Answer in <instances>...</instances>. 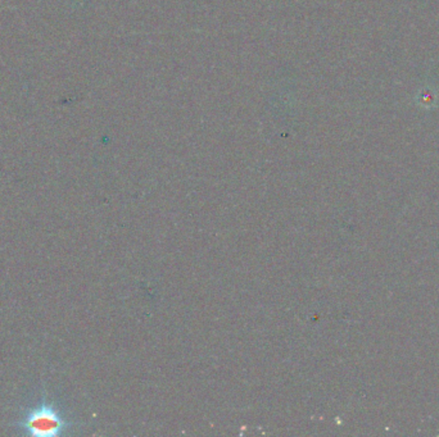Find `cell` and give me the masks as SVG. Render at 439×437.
Returning <instances> with one entry per match:
<instances>
[{
    "mask_svg": "<svg viewBox=\"0 0 439 437\" xmlns=\"http://www.w3.org/2000/svg\"><path fill=\"white\" fill-rule=\"evenodd\" d=\"M23 435L33 437H55L63 435L71 426L63 411L47 397L31 406L18 422Z\"/></svg>",
    "mask_w": 439,
    "mask_h": 437,
    "instance_id": "obj_1",
    "label": "cell"
}]
</instances>
